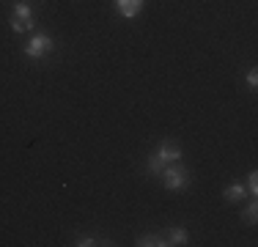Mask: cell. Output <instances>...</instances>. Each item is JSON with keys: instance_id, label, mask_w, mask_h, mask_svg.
I'll use <instances>...</instances> for the list:
<instances>
[{"instance_id": "6da1fadb", "label": "cell", "mask_w": 258, "mask_h": 247, "mask_svg": "<svg viewBox=\"0 0 258 247\" xmlns=\"http://www.w3.org/2000/svg\"><path fill=\"white\" fill-rule=\"evenodd\" d=\"M170 162H181V143L168 138V140H162L149 157H146V173L159 178V173H162L165 165H170Z\"/></svg>"}, {"instance_id": "7a4b0ae2", "label": "cell", "mask_w": 258, "mask_h": 247, "mask_svg": "<svg viewBox=\"0 0 258 247\" xmlns=\"http://www.w3.org/2000/svg\"><path fill=\"white\" fill-rule=\"evenodd\" d=\"M159 181H162V187L170 190V193H184V190H189V184H192V176H189V170L184 168L181 162H170V165H165L162 173H159Z\"/></svg>"}, {"instance_id": "3957f363", "label": "cell", "mask_w": 258, "mask_h": 247, "mask_svg": "<svg viewBox=\"0 0 258 247\" xmlns=\"http://www.w3.org/2000/svg\"><path fill=\"white\" fill-rule=\"evenodd\" d=\"M52 52H55V39L50 33H44V30H36V33L30 36V41L22 47V55H25L28 60H44V58H50Z\"/></svg>"}, {"instance_id": "277c9868", "label": "cell", "mask_w": 258, "mask_h": 247, "mask_svg": "<svg viewBox=\"0 0 258 247\" xmlns=\"http://www.w3.org/2000/svg\"><path fill=\"white\" fill-rule=\"evenodd\" d=\"M9 28L14 33H30L36 28V17H33V9L28 3H14V11L9 17Z\"/></svg>"}, {"instance_id": "5b68a950", "label": "cell", "mask_w": 258, "mask_h": 247, "mask_svg": "<svg viewBox=\"0 0 258 247\" xmlns=\"http://www.w3.org/2000/svg\"><path fill=\"white\" fill-rule=\"evenodd\" d=\"M113 6L124 20H138L146 9V0H113Z\"/></svg>"}, {"instance_id": "8992f818", "label": "cell", "mask_w": 258, "mask_h": 247, "mask_svg": "<svg viewBox=\"0 0 258 247\" xmlns=\"http://www.w3.org/2000/svg\"><path fill=\"white\" fill-rule=\"evenodd\" d=\"M223 198L228 203H242L244 198H250V193H247V187H244L242 181H233V184H228V187L223 190Z\"/></svg>"}, {"instance_id": "52a82bcc", "label": "cell", "mask_w": 258, "mask_h": 247, "mask_svg": "<svg viewBox=\"0 0 258 247\" xmlns=\"http://www.w3.org/2000/svg\"><path fill=\"white\" fill-rule=\"evenodd\" d=\"M165 239H168V244H176V247L189 244V233H187V228H179V225L168 228V231H165Z\"/></svg>"}, {"instance_id": "ba28073f", "label": "cell", "mask_w": 258, "mask_h": 247, "mask_svg": "<svg viewBox=\"0 0 258 247\" xmlns=\"http://www.w3.org/2000/svg\"><path fill=\"white\" fill-rule=\"evenodd\" d=\"M135 244L138 247H168V239H165V233H143Z\"/></svg>"}, {"instance_id": "9c48e42d", "label": "cell", "mask_w": 258, "mask_h": 247, "mask_svg": "<svg viewBox=\"0 0 258 247\" xmlns=\"http://www.w3.org/2000/svg\"><path fill=\"white\" fill-rule=\"evenodd\" d=\"M242 220H244V225H255L258 222V203L255 201H250L247 206L242 209Z\"/></svg>"}, {"instance_id": "30bf717a", "label": "cell", "mask_w": 258, "mask_h": 247, "mask_svg": "<svg viewBox=\"0 0 258 247\" xmlns=\"http://www.w3.org/2000/svg\"><path fill=\"white\" fill-rule=\"evenodd\" d=\"M244 187H247L250 198L258 195V170H250V173H247V184H244Z\"/></svg>"}, {"instance_id": "8fae6325", "label": "cell", "mask_w": 258, "mask_h": 247, "mask_svg": "<svg viewBox=\"0 0 258 247\" xmlns=\"http://www.w3.org/2000/svg\"><path fill=\"white\" fill-rule=\"evenodd\" d=\"M244 83H247V88H250V91H255V88H258V72H255V69H250V72H247V77H244Z\"/></svg>"}, {"instance_id": "7c38bea8", "label": "cell", "mask_w": 258, "mask_h": 247, "mask_svg": "<svg viewBox=\"0 0 258 247\" xmlns=\"http://www.w3.org/2000/svg\"><path fill=\"white\" fill-rule=\"evenodd\" d=\"M75 244H77V247H96L99 242H96L94 236H85V233H83V236H77V242H75Z\"/></svg>"}]
</instances>
